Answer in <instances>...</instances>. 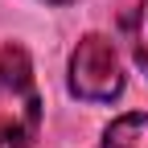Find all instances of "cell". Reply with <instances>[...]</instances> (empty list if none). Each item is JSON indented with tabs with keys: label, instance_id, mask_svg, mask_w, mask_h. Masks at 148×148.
<instances>
[{
	"label": "cell",
	"instance_id": "1",
	"mask_svg": "<svg viewBox=\"0 0 148 148\" xmlns=\"http://www.w3.org/2000/svg\"><path fill=\"white\" fill-rule=\"evenodd\" d=\"M41 127V95H37L33 62L21 45L0 49V148H33Z\"/></svg>",
	"mask_w": 148,
	"mask_h": 148
},
{
	"label": "cell",
	"instance_id": "2",
	"mask_svg": "<svg viewBox=\"0 0 148 148\" xmlns=\"http://www.w3.org/2000/svg\"><path fill=\"white\" fill-rule=\"evenodd\" d=\"M70 90L86 103H111L123 90V62L111 37L86 33L70 53Z\"/></svg>",
	"mask_w": 148,
	"mask_h": 148
},
{
	"label": "cell",
	"instance_id": "3",
	"mask_svg": "<svg viewBox=\"0 0 148 148\" xmlns=\"http://www.w3.org/2000/svg\"><path fill=\"white\" fill-rule=\"evenodd\" d=\"M99 148H148V115L144 111H127V115L111 119Z\"/></svg>",
	"mask_w": 148,
	"mask_h": 148
},
{
	"label": "cell",
	"instance_id": "4",
	"mask_svg": "<svg viewBox=\"0 0 148 148\" xmlns=\"http://www.w3.org/2000/svg\"><path fill=\"white\" fill-rule=\"evenodd\" d=\"M132 53H136V66L148 74V0H140L132 21Z\"/></svg>",
	"mask_w": 148,
	"mask_h": 148
},
{
	"label": "cell",
	"instance_id": "5",
	"mask_svg": "<svg viewBox=\"0 0 148 148\" xmlns=\"http://www.w3.org/2000/svg\"><path fill=\"white\" fill-rule=\"evenodd\" d=\"M49 4H70V0H49Z\"/></svg>",
	"mask_w": 148,
	"mask_h": 148
}]
</instances>
